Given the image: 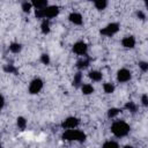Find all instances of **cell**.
<instances>
[{"label":"cell","mask_w":148,"mask_h":148,"mask_svg":"<svg viewBox=\"0 0 148 148\" xmlns=\"http://www.w3.org/2000/svg\"><path fill=\"white\" fill-rule=\"evenodd\" d=\"M58 14H59V8L57 6H49V7L46 6L44 8L36 9V13H35V15L38 18H52V17H56Z\"/></svg>","instance_id":"1"},{"label":"cell","mask_w":148,"mask_h":148,"mask_svg":"<svg viewBox=\"0 0 148 148\" xmlns=\"http://www.w3.org/2000/svg\"><path fill=\"white\" fill-rule=\"evenodd\" d=\"M111 132H112L116 136H118V138L125 136V135H127L128 132H130V125L126 124L125 121H121V120L114 121V123L112 124V126H111Z\"/></svg>","instance_id":"2"},{"label":"cell","mask_w":148,"mask_h":148,"mask_svg":"<svg viewBox=\"0 0 148 148\" xmlns=\"http://www.w3.org/2000/svg\"><path fill=\"white\" fill-rule=\"evenodd\" d=\"M62 139L67 140V141H84L86 140V134L79 130H67L64 134H62Z\"/></svg>","instance_id":"3"},{"label":"cell","mask_w":148,"mask_h":148,"mask_svg":"<svg viewBox=\"0 0 148 148\" xmlns=\"http://www.w3.org/2000/svg\"><path fill=\"white\" fill-rule=\"evenodd\" d=\"M118 30H119V24H118V23H110V24H108L104 29L101 30V34L104 35V36H112V35H114Z\"/></svg>","instance_id":"4"},{"label":"cell","mask_w":148,"mask_h":148,"mask_svg":"<svg viewBox=\"0 0 148 148\" xmlns=\"http://www.w3.org/2000/svg\"><path fill=\"white\" fill-rule=\"evenodd\" d=\"M77 125H79V119L75 117H69L62 121L61 127L65 130H71V128H75Z\"/></svg>","instance_id":"5"},{"label":"cell","mask_w":148,"mask_h":148,"mask_svg":"<svg viewBox=\"0 0 148 148\" xmlns=\"http://www.w3.org/2000/svg\"><path fill=\"white\" fill-rule=\"evenodd\" d=\"M42 88H43V81L40 79H35L31 81V83L29 86V91H30V94H37L40 91Z\"/></svg>","instance_id":"6"},{"label":"cell","mask_w":148,"mask_h":148,"mask_svg":"<svg viewBox=\"0 0 148 148\" xmlns=\"http://www.w3.org/2000/svg\"><path fill=\"white\" fill-rule=\"evenodd\" d=\"M131 77H132V74H131V72H130L128 69L123 68V69L118 71L117 80H118L119 82H127V81L131 80Z\"/></svg>","instance_id":"7"},{"label":"cell","mask_w":148,"mask_h":148,"mask_svg":"<svg viewBox=\"0 0 148 148\" xmlns=\"http://www.w3.org/2000/svg\"><path fill=\"white\" fill-rule=\"evenodd\" d=\"M87 49H88V47H87V44L83 43V42H77V43H75L74 46H73V51H74L76 54H79V56H86Z\"/></svg>","instance_id":"8"},{"label":"cell","mask_w":148,"mask_h":148,"mask_svg":"<svg viewBox=\"0 0 148 148\" xmlns=\"http://www.w3.org/2000/svg\"><path fill=\"white\" fill-rule=\"evenodd\" d=\"M121 44H123L124 47L132 49V47H134V45H135V39H134V37L128 36V37H125V38L121 40Z\"/></svg>","instance_id":"9"},{"label":"cell","mask_w":148,"mask_h":148,"mask_svg":"<svg viewBox=\"0 0 148 148\" xmlns=\"http://www.w3.org/2000/svg\"><path fill=\"white\" fill-rule=\"evenodd\" d=\"M69 21L72 23H74V24L80 25V24H82V16L79 13H72L69 15Z\"/></svg>","instance_id":"10"},{"label":"cell","mask_w":148,"mask_h":148,"mask_svg":"<svg viewBox=\"0 0 148 148\" xmlns=\"http://www.w3.org/2000/svg\"><path fill=\"white\" fill-rule=\"evenodd\" d=\"M31 5L36 9H40L47 6V0H31Z\"/></svg>","instance_id":"11"},{"label":"cell","mask_w":148,"mask_h":148,"mask_svg":"<svg viewBox=\"0 0 148 148\" xmlns=\"http://www.w3.org/2000/svg\"><path fill=\"white\" fill-rule=\"evenodd\" d=\"M89 77H90L92 81L98 82V81L102 80V73L98 72V71H91V72L89 73Z\"/></svg>","instance_id":"12"},{"label":"cell","mask_w":148,"mask_h":148,"mask_svg":"<svg viewBox=\"0 0 148 148\" xmlns=\"http://www.w3.org/2000/svg\"><path fill=\"white\" fill-rule=\"evenodd\" d=\"M94 3H95V7L99 10L104 9L108 5V0H94Z\"/></svg>","instance_id":"13"},{"label":"cell","mask_w":148,"mask_h":148,"mask_svg":"<svg viewBox=\"0 0 148 148\" xmlns=\"http://www.w3.org/2000/svg\"><path fill=\"white\" fill-rule=\"evenodd\" d=\"M88 65H89V59H80L76 62V66L79 69H84L88 67Z\"/></svg>","instance_id":"14"},{"label":"cell","mask_w":148,"mask_h":148,"mask_svg":"<svg viewBox=\"0 0 148 148\" xmlns=\"http://www.w3.org/2000/svg\"><path fill=\"white\" fill-rule=\"evenodd\" d=\"M42 32L43 34H49L50 32V23L47 18H44V21L42 22Z\"/></svg>","instance_id":"15"},{"label":"cell","mask_w":148,"mask_h":148,"mask_svg":"<svg viewBox=\"0 0 148 148\" xmlns=\"http://www.w3.org/2000/svg\"><path fill=\"white\" fill-rule=\"evenodd\" d=\"M21 49H22V46H21V44H18V43H12V44L9 45V50H10L13 53H18V52L21 51Z\"/></svg>","instance_id":"16"},{"label":"cell","mask_w":148,"mask_h":148,"mask_svg":"<svg viewBox=\"0 0 148 148\" xmlns=\"http://www.w3.org/2000/svg\"><path fill=\"white\" fill-rule=\"evenodd\" d=\"M82 92L84 95H90L94 92V87L90 86V84H83L82 86Z\"/></svg>","instance_id":"17"},{"label":"cell","mask_w":148,"mask_h":148,"mask_svg":"<svg viewBox=\"0 0 148 148\" xmlns=\"http://www.w3.org/2000/svg\"><path fill=\"white\" fill-rule=\"evenodd\" d=\"M81 79H82V74L81 73H76L74 75V80H73V84L75 87H79L80 83H81Z\"/></svg>","instance_id":"18"},{"label":"cell","mask_w":148,"mask_h":148,"mask_svg":"<svg viewBox=\"0 0 148 148\" xmlns=\"http://www.w3.org/2000/svg\"><path fill=\"white\" fill-rule=\"evenodd\" d=\"M103 88H104V91H105L106 94H111V92L114 91V86L111 84V83H104Z\"/></svg>","instance_id":"19"},{"label":"cell","mask_w":148,"mask_h":148,"mask_svg":"<svg viewBox=\"0 0 148 148\" xmlns=\"http://www.w3.org/2000/svg\"><path fill=\"white\" fill-rule=\"evenodd\" d=\"M17 126H18L21 130H24L25 126H27V120H25L23 117H18V118H17Z\"/></svg>","instance_id":"20"},{"label":"cell","mask_w":148,"mask_h":148,"mask_svg":"<svg viewBox=\"0 0 148 148\" xmlns=\"http://www.w3.org/2000/svg\"><path fill=\"white\" fill-rule=\"evenodd\" d=\"M119 109H116V108H112V109H110L109 110V112H108V116H109V118H113V117H116L118 113H119Z\"/></svg>","instance_id":"21"},{"label":"cell","mask_w":148,"mask_h":148,"mask_svg":"<svg viewBox=\"0 0 148 148\" xmlns=\"http://www.w3.org/2000/svg\"><path fill=\"white\" fill-rule=\"evenodd\" d=\"M125 108H126L127 110H130L131 112H135V111H136V109H138V108H136V105H135L133 102H128V103L125 105Z\"/></svg>","instance_id":"22"},{"label":"cell","mask_w":148,"mask_h":148,"mask_svg":"<svg viewBox=\"0 0 148 148\" xmlns=\"http://www.w3.org/2000/svg\"><path fill=\"white\" fill-rule=\"evenodd\" d=\"M31 3H29L28 1H24L23 3H22V9H23V12L24 13H29L30 12V9H31Z\"/></svg>","instance_id":"23"},{"label":"cell","mask_w":148,"mask_h":148,"mask_svg":"<svg viewBox=\"0 0 148 148\" xmlns=\"http://www.w3.org/2000/svg\"><path fill=\"white\" fill-rule=\"evenodd\" d=\"M5 71H6L7 73H16V68H15L14 66H12V65L5 66Z\"/></svg>","instance_id":"24"},{"label":"cell","mask_w":148,"mask_h":148,"mask_svg":"<svg viewBox=\"0 0 148 148\" xmlns=\"http://www.w3.org/2000/svg\"><path fill=\"white\" fill-rule=\"evenodd\" d=\"M40 60H42V62H43V64H45V65H47V64L50 62V58H49V56H47V54H42Z\"/></svg>","instance_id":"25"},{"label":"cell","mask_w":148,"mask_h":148,"mask_svg":"<svg viewBox=\"0 0 148 148\" xmlns=\"http://www.w3.org/2000/svg\"><path fill=\"white\" fill-rule=\"evenodd\" d=\"M103 147H118V143L117 142H113V141H108L103 145Z\"/></svg>","instance_id":"26"},{"label":"cell","mask_w":148,"mask_h":148,"mask_svg":"<svg viewBox=\"0 0 148 148\" xmlns=\"http://www.w3.org/2000/svg\"><path fill=\"white\" fill-rule=\"evenodd\" d=\"M139 66L141 67V69H142L143 72H146V71L148 69V65H147V62H145V61H142V62H140V64H139Z\"/></svg>","instance_id":"27"},{"label":"cell","mask_w":148,"mask_h":148,"mask_svg":"<svg viewBox=\"0 0 148 148\" xmlns=\"http://www.w3.org/2000/svg\"><path fill=\"white\" fill-rule=\"evenodd\" d=\"M142 104L145 105V106H147L148 105V99H147V95L145 94V95H142Z\"/></svg>","instance_id":"28"},{"label":"cell","mask_w":148,"mask_h":148,"mask_svg":"<svg viewBox=\"0 0 148 148\" xmlns=\"http://www.w3.org/2000/svg\"><path fill=\"white\" fill-rule=\"evenodd\" d=\"M3 104H5V99H3V97L0 95V110L2 109V106H3Z\"/></svg>","instance_id":"29"},{"label":"cell","mask_w":148,"mask_h":148,"mask_svg":"<svg viewBox=\"0 0 148 148\" xmlns=\"http://www.w3.org/2000/svg\"><path fill=\"white\" fill-rule=\"evenodd\" d=\"M138 16H139L141 20H145V18H146V16H145V14H143L142 12H139V13H138Z\"/></svg>","instance_id":"30"}]
</instances>
